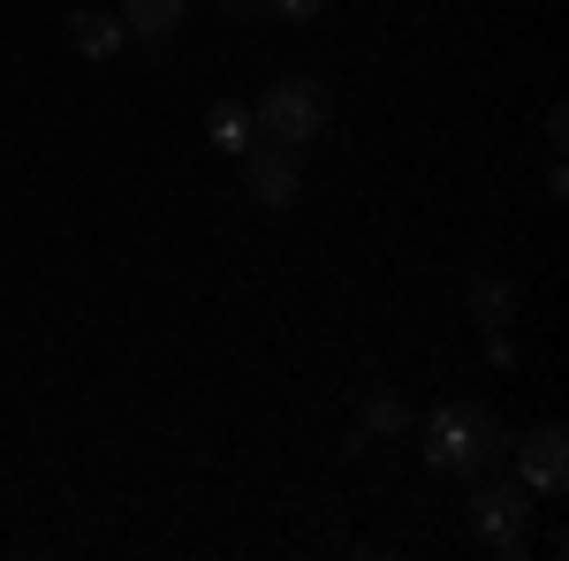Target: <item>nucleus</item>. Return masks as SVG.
<instances>
[{"label": "nucleus", "mask_w": 569, "mask_h": 561, "mask_svg": "<svg viewBox=\"0 0 569 561\" xmlns=\"http://www.w3.org/2000/svg\"><path fill=\"white\" fill-rule=\"evenodd\" d=\"M501 455H509V432H501V418L486 402H440L433 418H426V463L433 471L479 485Z\"/></svg>", "instance_id": "1"}, {"label": "nucleus", "mask_w": 569, "mask_h": 561, "mask_svg": "<svg viewBox=\"0 0 569 561\" xmlns=\"http://www.w3.org/2000/svg\"><path fill=\"white\" fill-rule=\"evenodd\" d=\"M251 130H259V144H289V152H305L311 137L327 130V84H311V77H281V84H266L259 107H251Z\"/></svg>", "instance_id": "2"}, {"label": "nucleus", "mask_w": 569, "mask_h": 561, "mask_svg": "<svg viewBox=\"0 0 569 561\" xmlns=\"http://www.w3.org/2000/svg\"><path fill=\"white\" fill-rule=\"evenodd\" d=\"M471 531H479L493 554H525L531 547V493L525 485H486L471 493Z\"/></svg>", "instance_id": "3"}, {"label": "nucleus", "mask_w": 569, "mask_h": 561, "mask_svg": "<svg viewBox=\"0 0 569 561\" xmlns=\"http://www.w3.org/2000/svg\"><path fill=\"white\" fill-rule=\"evenodd\" d=\"M509 448H517V440H509ZM517 485L539 493V501H562V485H569V432L562 425L525 432V448H517Z\"/></svg>", "instance_id": "4"}, {"label": "nucleus", "mask_w": 569, "mask_h": 561, "mask_svg": "<svg viewBox=\"0 0 569 561\" xmlns=\"http://www.w3.org/2000/svg\"><path fill=\"white\" fill-rule=\"evenodd\" d=\"M243 190L259 198V206H297V152L289 144H251L243 152Z\"/></svg>", "instance_id": "5"}, {"label": "nucleus", "mask_w": 569, "mask_h": 561, "mask_svg": "<svg viewBox=\"0 0 569 561\" xmlns=\"http://www.w3.org/2000/svg\"><path fill=\"white\" fill-rule=\"evenodd\" d=\"M122 39H130V31H122V16H107V8H77V16H69V46H77L84 61L122 53Z\"/></svg>", "instance_id": "6"}, {"label": "nucleus", "mask_w": 569, "mask_h": 561, "mask_svg": "<svg viewBox=\"0 0 569 561\" xmlns=\"http://www.w3.org/2000/svg\"><path fill=\"white\" fill-rule=\"evenodd\" d=\"M206 137H213L220 152H236V160H243V152L259 144V130H251V107H243V99H213V107H206Z\"/></svg>", "instance_id": "7"}, {"label": "nucleus", "mask_w": 569, "mask_h": 561, "mask_svg": "<svg viewBox=\"0 0 569 561\" xmlns=\"http://www.w3.org/2000/svg\"><path fill=\"white\" fill-rule=\"evenodd\" d=\"M182 8H190V0H122V31H130V39H168V31H176L182 23Z\"/></svg>", "instance_id": "8"}, {"label": "nucleus", "mask_w": 569, "mask_h": 561, "mask_svg": "<svg viewBox=\"0 0 569 561\" xmlns=\"http://www.w3.org/2000/svg\"><path fill=\"white\" fill-rule=\"evenodd\" d=\"M471 311H479L486 334H509V327H517V289H509V281H479V289H471Z\"/></svg>", "instance_id": "9"}, {"label": "nucleus", "mask_w": 569, "mask_h": 561, "mask_svg": "<svg viewBox=\"0 0 569 561\" xmlns=\"http://www.w3.org/2000/svg\"><path fill=\"white\" fill-rule=\"evenodd\" d=\"M402 425H410V410H402L395 394H372V402H365V432H402Z\"/></svg>", "instance_id": "10"}, {"label": "nucleus", "mask_w": 569, "mask_h": 561, "mask_svg": "<svg viewBox=\"0 0 569 561\" xmlns=\"http://www.w3.org/2000/svg\"><path fill=\"white\" fill-rule=\"evenodd\" d=\"M319 8H327V0H273V16H281V23H311Z\"/></svg>", "instance_id": "11"}]
</instances>
